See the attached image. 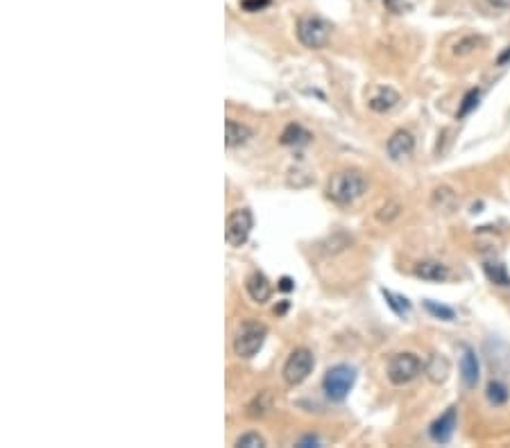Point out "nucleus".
I'll return each instance as SVG.
<instances>
[{
	"instance_id": "f257e3e1",
	"label": "nucleus",
	"mask_w": 510,
	"mask_h": 448,
	"mask_svg": "<svg viewBox=\"0 0 510 448\" xmlns=\"http://www.w3.org/2000/svg\"><path fill=\"white\" fill-rule=\"evenodd\" d=\"M368 191V182L359 170H343L336 172L327 184V197L338 204V206H349L356 200H361L363 193Z\"/></svg>"
},
{
	"instance_id": "f03ea898",
	"label": "nucleus",
	"mask_w": 510,
	"mask_h": 448,
	"mask_svg": "<svg viewBox=\"0 0 510 448\" xmlns=\"http://www.w3.org/2000/svg\"><path fill=\"white\" fill-rule=\"evenodd\" d=\"M331 37V25L327 23L322 16L315 14H306L299 16L297 21V39L304 48L311 50H320L327 46V41Z\"/></svg>"
},
{
	"instance_id": "7ed1b4c3",
	"label": "nucleus",
	"mask_w": 510,
	"mask_h": 448,
	"mask_svg": "<svg viewBox=\"0 0 510 448\" xmlns=\"http://www.w3.org/2000/svg\"><path fill=\"white\" fill-rule=\"evenodd\" d=\"M265 335H268V329H265L263 324H258V322H243L236 329L234 342H231V347H234V353H236L238 358H252V356H256V353L261 351V347H263Z\"/></svg>"
},
{
	"instance_id": "20e7f679",
	"label": "nucleus",
	"mask_w": 510,
	"mask_h": 448,
	"mask_svg": "<svg viewBox=\"0 0 510 448\" xmlns=\"http://www.w3.org/2000/svg\"><path fill=\"white\" fill-rule=\"evenodd\" d=\"M354 383H356V372H354V367L349 365H334L327 369V374L322 378L324 394L336 403L347 399Z\"/></svg>"
},
{
	"instance_id": "39448f33",
	"label": "nucleus",
	"mask_w": 510,
	"mask_h": 448,
	"mask_svg": "<svg viewBox=\"0 0 510 448\" xmlns=\"http://www.w3.org/2000/svg\"><path fill=\"white\" fill-rule=\"evenodd\" d=\"M422 372H425V365H422V360L411 351L395 353V356L388 360V369H386L388 381L393 385H409Z\"/></svg>"
},
{
	"instance_id": "423d86ee",
	"label": "nucleus",
	"mask_w": 510,
	"mask_h": 448,
	"mask_svg": "<svg viewBox=\"0 0 510 448\" xmlns=\"http://www.w3.org/2000/svg\"><path fill=\"white\" fill-rule=\"evenodd\" d=\"M313 365H315V358L313 353L309 349H295L288 356L286 365H283V381L288 385H302L313 372Z\"/></svg>"
},
{
	"instance_id": "0eeeda50",
	"label": "nucleus",
	"mask_w": 510,
	"mask_h": 448,
	"mask_svg": "<svg viewBox=\"0 0 510 448\" xmlns=\"http://www.w3.org/2000/svg\"><path fill=\"white\" fill-rule=\"evenodd\" d=\"M254 227V218L249 209H238L227 218V224H224V238L231 247H240L247 243L249 234H252Z\"/></svg>"
},
{
	"instance_id": "6e6552de",
	"label": "nucleus",
	"mask_w": 510,
	"mask_h": 448,
	"mask_svg": "<svg viewBox=\"0 0 510 448\" xmlns=\"http://www.w3.org/2000/svg\"><path fill=\"white\" fill-rule=\"evenodd\" d=\"M456 426H458V410L456 406H452V408H447L445 415H440L434 424L429 426V437L434 439L436 444H447L449 439L454 437Z\"/></svg>"
},
{
	"instance_id": "1a4fd4ad",
	"label": "nucleus",
	"mask_w": 510,
	"mask_h": 448,
	"mask_svg": "<svg viewBox=\"0 0 510 448\" xmlns=\"http://www.w3.org/2000/svg\"><path fill=\"white\" fill-rule=\"evenodd\" d=\"M388 157H390L393 161H404L409 159L413 150H415V139L411 132H406V129H397V132L388 139Z\"/></svg>"
},
{
	"instance_id": "9d476101",
	"label": "nucleus",
	"mask_w": 510,
	"mask_h": 448,
	"mask_svg": "<svg viewBox=\"0 0 510 448\" xmlns=\"http://www.w3.org/2000/svg\"><path fill=\"white\" fill-rule=\"evenodd\" d=\"M479 378H481V365H479L477 353H474L472 347H463V356H461V381H463V385L468 387V390H474V387L479 385Z\"/></svg>"
},
{
	"instance_id": "9b49d317",
	"label": "nucleus",
	"mask_w": 510,
	"mask_h": 448,
	"mask_svg": "<svg viewBox=\"0 0 510 448\" xmlns=\"http://www.w3.org/2000/svg\"><path fill=\"white\" fill-rule=\"evenodd\" d=\"M245 288H247V295L256 304H265L268 299L272 297V283L268 281V277L263 272H252L245 281Z\"/></svg>"
},
{
	"instance_id": "f8f14e48",
	"label": "nucleus",
	"mask_w": 510,
	"mask_h": 448,
	"mask_svg": "<svg viewBox=\"0 0 510 448\" xmlns=\"http://www.w3.org/2000/svg\"><path fill=\"white\" fill-rule=\"evenodd\" d=\"M402 102V96L397 93L390 86H381L372 98L368 100V107L375 111V114H388V111H393L397 105Z\"/></svg>"
},
{
	"instance_id": "ddd939ff",
	"label": "nucleus",
	"mask_w": 510,
	"mask_h": 448,
	"mask_svg": "<svg viewBox=\"0 0 510 448\" xmlns=\"http://www.w3.org/2000/svg\"><path fill=\"white\" fill-rule=\"evenodd\" d=\"M415 277L422 281H431V283H443L449 279V267L440 261H420L415 265Z\"/></svg>"
},
{
	"instance_id": "4468645a",
	"label": "nucleus",
	"mask_w": 510,
	"mask_h": 448,
	"mask_svg": "<svg viewBox=\"0 0 510 448\" xmlns=\"http://www.w3.org/2000/svg\"><path fill=\"white\" fill-rule=\"evenodd\" d=\"M252 136L254 132L243 123H236V120H231V118L224 123V143H227V148H240V145H245Z\"/></svg>"
},
{
	"instance_id": "2eb2a0df",
	"label": "nucleus",
	"mask_w": 510,
	"mask_h": 448,
	"mask_svg": "<svg viewBox=\"0 0 510 448\" xmlns=\"http://www.w3.org/2000/svg\"><path fill=\"white\" fill-rule=\"evenodd\" d=\"M311 139H313V134L306 132V129L297 123L286 125V129H283L279 136L281 145H286V148H302V145H309Z\"/></svg>"
},
{
	"instance_id": "dca6fc26",
	"label": "nucleus",
	"mask_w": 510,
	"mask_h": 448,
	"mask_svg": "<svg viewBox=\"0 0 510 448\" xmlns=\"http://www.w3.org/2000/svg\"><path fill=\"white\" fill-rule=\"evenodd\" d=\"M425 372H427L431 383H436V385L445 383L447 376H449V363H447V358L434 353V356L429 358V363L425 365Z\"/></svg>"
},
{
	"instance_id": "f3484780",
	"label": "nucleus",
	"mask_w": 510,
	"mask_h": 448,
	"mask_svg": "<svg viewBox=\"0 0 510 448\" xmlns=\"http://www.w3.org/2000/svg\"><path fill=\"white\" fill-rule=\"evenodd\" d=\"M483 272H486V277L490 279V283H495V286H501V288L510 286V274H508L504 263L486 261V263H483Z\"/></svg>"
},
{
	"instance_id": "a211bd4d",
	"label": "nucleus",
	"mask_w": 510,
	"mask_h": 448,
	"mask_svg": "<svg viewBox=\"0 0 510 448\" xmlns=\"http://www.w3.org/2000/svg\"><path fill=\"white\" fill-rule=\"evenodd\" d=\"M486 43V39L479 37V34H465V37H461L456 43H454V50L452 53L456 57H468L472 53H477V50Z\"/></svg>"
},
{
	"instance_id": "6ab92c4d",
	"label": "nucleus",
	"mask_w": 510,
	"mask_h": 448,
	"mask_svg": "<svg viewBox=\"0 0 510 448\" xmlns=\"http://www.w3.org/2000/svg\"><path fill=\"white\" fill-rule=\"evenodd\" d=\"M381 295L386 299V304L390 306V310L397 315V317H409L411 315V301L402 297V295H395V292L381 288Z\"/></svg>"
},
{
	"instance_id": "aec40b11",
	"label": "nucleus",
	"mask_w": 510,
	"mask_h": 448,
	"mask_svg": "<svg viewBox=\"0 0 510 448\" xmlns=\"http://www.w3.org/2000/svg\"><path fill=\"white\" fill-rule=\"evenodd\" d=\"M486 396H488L490 406L501 408V406H506V403H508L510 392H508V387L501 383V381H490L488 387H486Z\"/></svg>"
},
{
	"instance_id": "412c9836",
	"label": "nucleus",
	"mask_w": 510,
	"mask_h": 448,
	"mask_svg": "<svg viewBox=\"0 0 510 448\" xmlns=\"http://www.w3.org/2000/svg\"><path fill=\"white\" fill-rule=\"evenodd\" d=\"M425 308L429 315H434L436 320H443V322H454L456 320V310L449 308L445 304H438L434 299H425Z\"/></svg>"
},
{
	"instance_id": "4be33fe9",
	"label": "nucleus",
	"mask_w": 510,
	"mask_h": 448,
	"mask_svg": "<svg viewBox=\"0 0 510 448\" xmlns=\"http://www.w3.org/2000/svg\"><path fill=\"white\" fill-rule=\"evenodd\" d=\"M479 100H481V91L479 89H470L463 96L461 107H458V111H456V118H468L472 111L479 107Z\"/></svg>"
},
{
	"instance_id": "5701e85b",
	"label": "nucleus",
	"mask_w": 510,
	"mask_h": 448,
	"mask_svg": "<svg viewBox=\"0 0 510 448\" xmlns=\"http://www.w3.org/2000/svg\"><path fill=\"white\" fill-rule=\"evenodd\" d=\"M434 206L440 211H452L456 206V193L452 191V188H436L434 193Z\"/></svg>"
},
{
	"instance_id": "b1692460",
	"label": "nucleus",
	"mask_w": 510,
	"mask_h": 448,
	"mask_svg": "<svg viewBox=\"0 0 510 448\" xmlns=\"http://www.w3.org/2000/svg\"><path fill=\"white\" fill-rule=\"evenodd\" d=\"M236 446H245V448H261V446H265V439L258 435V433H245V435H240L238 439H236Z\"/></svg>"
},
{
	"instance_id": "393cba45",
	"label": "nucleus",
	"mask_w": 510,
	"mask_h": 448,
	"mask_svg": "<svg viewBox=\"0 0 510 448\" xmlns=\"http://www.w3.org/2000/svg\"><path fill=\"white\" fill-rule=\"evenodd\" d=\"M400 211H402V206H400V204H395V202H390V204H386V206H381V209H379L377 218L381 220V222H390V220L397 218V215H400Z\"/></svg>"
},
{
	"instance_id": "a878e982",
	"label": "nucleus",
	"mask_w": 510,
	"mask_h": 448,
	"mask_svg": "<svg viewBox=\"0 0 510 448\" xmlns=\"http://www.w3.org/2000/svg\"><path fill=\"white\" fill-rule=\"evenodd\" d=\"M270 5V0H240V7L245 12H261Z\"/></svg>"
},
{
	"instance_id": "bb28decb",
	"label": "nucleus",
	"mask_w": 510,
	"mask_h": 448,
	"mask_svg": "<svg viewBox=\"0 0 510 448\" xmlns=\"http://www.w3.org/2000/svg\"><path fill=\"white\" fill-rule=\"evenodd\" d=\"M486 3L495 10H510V0H486Z\"/></svg>"
},
{
	"instance_id": "cd10ccee",
	"label": "nucleus",
	"mask_w": 510,
	"mask_h": 448,
	"mask_svg": "<svg viewBox=\"0 0 510 448\" xmlns=\"http://www.w3.org/2000/svg\"><path fill=\"white\" fill-rule=\"evenodd\" d=\"M297 446H320V439L313 437V435H306V437H302V439H299Z\"/></svg>"
},
{
	"instance_id": "c85d7f7f",
	"label": "nucleus",
	"mask_w": 510,
	"mask_h": 448,
	"mask_svg": "<svg viewBox=\"0 0 510 448\" xmlns=\"http://www.w3.org/2000/svg\"><path fill=\"white\" fill-rule=\"evenodd\" d=\"M508 64H510V46L497 57V66H508Z\"/></svg>"
},
{
	"instance_id": "c756f323",
	"label": "nucleus",
	"mask_w": 510,
	"mask_h": 448,
	"mask_svg": "<svg viewBox=\"0 0 510 448\" xmlns=\"http://www.w3.org/2000/svg\"><path fill=\"white\" fill-rule=\"evenodd\" d=\"M279 290H283V292L293 290V279H290V277H283V279L279 281Z\"/></svg>"
},
{
	"instance_id": "7c9ffc66",
	"label": "nucleus",
	"mask_w": 510,
	"mask_h": 448,
	"mask_svg": "<svg viewBox=\"0 0 510 448\" xmlns=\"http://www.w3.org/2000/svg\"><path fill=\"white\" fill-rule=\"evenodd\" d=\"M395 3L397 0H386V5H390V7H395Z\"/></svg>"
}]
</instances>
